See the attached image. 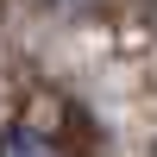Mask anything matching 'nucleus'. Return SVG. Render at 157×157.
Here are the masks:
<instances>
[{"instance_id":"nucleus-1","label":"nucleus","mask_w":157,"mask_h":157,"mask_svg":"<svg viewBox=\"0 0 157 157\" xmlns=\"http://www.w3.org/2000/svg\"><path fill=\"white\" fill-rule=\"evenodd\" d=\"M6 157H57V145L44 132H32V126H13L6 132Z\"/></svg>"}]
</instances>
